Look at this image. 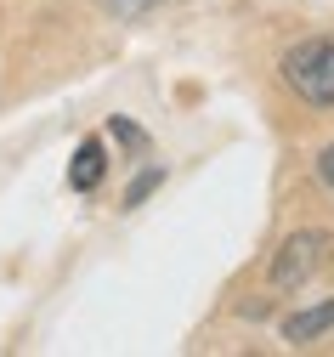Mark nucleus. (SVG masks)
<instances>
[{
	"label": "nucleus",
	"mask_w": 334,
	"mask_h": 357,
	"mask_svg": "<svg viewBox=\"0 0 334 357\" xmlns=\"http://www.w3.org/2000/svg\"><path fill=\"white\" fill-rule=\"evenodd\" d=\"M103 176H108V148H103V137H85L74 148V165H68V188L74 193H91Z\"/></svg>",
	"instance_id": "20e7f679"
},
{
	"label": "nucleus",
	"mask_w": 334,
	"mask_h": 357,
	"mask_svg": "<svg viewBox=\"0 0 334 357\" xmlns=\"http://www.w3.org/2000/svg\"><path fill=\"white\" fill-rule=\"evenodd\" d=\"M328 261H334V233H323V227H301V233H289V238L278 244V255H272V289H278V295H301V289H312Z\"/></svg>",
	"instance_id": "f257e3e1"
},
{
	"label": "nucleus",
	"mask_w": 334,
	"mask_h": 357,
	"mask_svg": "<svg viewBox=\"0 0 334 357\" xmlns=\"http://www.w3.org/2000/svg\"><path fill=\"white\" fill-rule=\"evenodd\" d=\"M278 68H283V79H289L295 97H306L312 108H334V40L328 34L289 46Z\"/></svg>",
	"instance_id": "f03ea898"
},
{
	"label": "nucleus",
	"mask_w": 334,
	"mask_h": 357,
	"mask_svg": "<svg viewBox=\"0 0 334 357\" xmlns=\"http://www.w3.org/2000/svg\"><path fill=\"white\" fill-rule=\"evenodd\" d=\"M317 182H323V188L334 193V142H328V148L317 153Z\"/></svg>",
	"instance_id": "423d86ee"
},
{
	"label": "nucleus",
	"mask_w": 334,
	"mask_h": 357,
	"mask_svg": "<svg viewBox=\"0 0 334 357\" xmlns=\"http://www.w3.org/2000/svg\"><path fill=\"white\" fill-rule=\"evenodd\" d=\"M159 182H165V170H159V165H153V170H142V176H136V182L125 188V210H136V204H142V199H148V193H153Z\"/></svg>",
	"instance_id": "39448f33"
},
{
	"label": "nucleus",
	"mask_w": 334,
	"mask_h": 357,
	"mask_svg": "<svg viewBox=\"0 0 334 357\" xmlns=\"http://www.w3.org/2000/svg\"><path fill=\"white\" fill-rule=\"evenodd\" d=\"M334 329V301H317V306H295L289 318H283V340L289 346H312Z\"/></svg>",
	"instance_id": "7ed1b4c3"
}]
</instances>
